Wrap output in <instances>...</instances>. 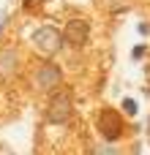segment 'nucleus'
I'll return each mask as SVG.
<instances>
[{"label": "nucleus", "mask_w": 150, "mask_h": 155, "mask_svg": "<svg viewBox=\"0 0 150 155\" xmlns=\"http://www.w3.org/2000/svg\"><path fill=\"white\" fill-rule=\"evenodd\" d=\"M33 44H36L38 52H44V54L49 57V54H55V52L63 46V33H57V27L44 25V27H38V30L33 33Z\"/></svg>", "instance_id": "f257e3e1"}, {"label": "nucleus", "mask_w": 150, "mask_h": 155, "mask_svg": "<svg viewBox=\"0 0 150 155\" xmlns=\"http://www.w3.org/2000/svg\"><path fill=\"white\" fill-rule=\"evenodd\" d=\"M74 112V101H71V93L68 90H57L49 101V109H46V117L49 123H66Z\"/></svg>", "instance_id": "f03ea898"}, {"label": "nucleus", "mask_w": 150, "mask_h": 155, "mask_svg": "<svg viewBox=\"0 0 150 155\" xmlns=\"http://www.w3.org/2000/svg\"><path fill=\"white\" fill-rule=\"evenodd\" d=\"M90 38V22L87 19H68L63 27V41L71 46H82Z\"/></svg>", "instance_id": "7ed1b4c3"}, {"label": "nucleus", "mask_w": 150, "mask_h": 155, "mask_svg": "<svg viewBox=\"0 0 150 155\" xmlns=\"http://www.w3.org/2000/svg\"><path fill=\"white\" fill-rule=\"evenodd\" d=\"M60 79H63V74H60V68H57L55 63H44V65L38 68V74H36V84H38V90H44V93L57 90Z\"/></svg>", "instance_id": "20e7f679"}, {"label": "nucleus", "mask_w": 150, "mask_h": 155, "mask_svg": "<svg viewBox=\"0 0 150 155\" xmlns=\"http://www.w3.org/2000/svg\"><path fill=\"white\" fill-rule=\"evenodd\" d=\"M98 128H101V134L109 139V142H115L118 136H120V131H123V125H120V117L115 114V112H101V117H98Z\"/></svg>", "instance_id": "39448f33"}, {"label": "nucleus", "mask_w": 150, "mask_h": 155, "mask_svg": "<svg viewBox=\"0 0 150 155\" xmlns=\"http://www.w3.org/2000/svg\"><path fill=\"white\" fill-rule=\"evenodd\" d=\"M16 71H19V57H16V52H14V49L0 52V79L14 76Z\"/></svg>", "instance_id": "423d86ee"}, {"label": "nucleus", "mask_w": 150, "mask_h": 155, "mask_svg": "<svg viewBox=\"0 0 150 155\" xmlns=\"http://www.w3.org/2000/svg\"><path fill=\"white\" fill-rule=\"evenodd\" d=\"M123 109H126V114H137V104H134L131 98H126V101H123Z\"/></svg>", "instance_id": "0eeeda50"}, {"label": "nucleus", "mask_w": 150, "mask_h": 155, "mask_svg": "<svg viewBox=\"0 0 150 155\" xmlns=\"http://www.w3.org/2000/svg\"><path fill=\"white\" fill-rule=\"evenodd\" d=\"M96 155H118V153H115L112 147H98V150H96Z\"/></svg>", "instance_id": "6e6552de"}, {"label": "nucleus", "mask_w": 150, "mask_h": 155, "mask_svg": "<svg viewBox=\"0 0 150 155\" xmlns=\"http://www.w3.org/2000/svg\"><path fill=\"white\" fill-rule=\"evenodd\" d=\"M142 54H145V46H134V52H131V57H134V60H139Z\"/></svg>", "instance_id": "1a4fd4ad"}, {"label": "nucleus", "mask_w": 150, "mask_h": 155, "mask_svg": "<svg viewBox=\"0 0 150 155\" xmlns=\"http://www.w3.org/2000/svg\"><path fill=\"white\" fill-rule=\"evenodd\" d=\"M36 3H46V0H36ZM27 5H33V0H27Z\"/></svg>", "instance_id": "9d476101"}]
</instances>
